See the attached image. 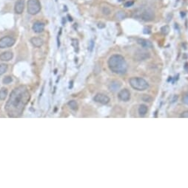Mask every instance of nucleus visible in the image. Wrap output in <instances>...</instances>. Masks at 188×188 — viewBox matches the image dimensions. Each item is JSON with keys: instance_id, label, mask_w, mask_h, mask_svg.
Returning <instances> with one entry per match:
<instances>
[{"instance_id": "f257e3e1", "label": "nucleus", "mask_w": 188, "mask_h": 188, "mask_svg": "<svg viewBox=\"0 0 188 188\" xmlns=\"http://www.w3.org/2000/svg\"><path fill=\"white\" fill-rule=\"evenodd\" d=\"M30 95L25 86L15 88L5 105V111L10 118H19L22 114L25 108L29 102Z\"/></svg>"}, {"instance_id": "4468645a", "label": "nucleus", "mask_w": 188, "mask_h": 188, "mask_svg": "<svg viewBox=\"0 0 188 188\" xmlns=\"http://www.w3.org/2000/svg\"><path fill=\"white\" fill-rule=\"evenodd\" d=\"M30 42L34 47H41L44 44V41L41 38L39 37H34L30 39Z\"/></svg>"}, {"instance_id": "6ab92c4d", "label": "nucleus", "mask_w": 188, "mask_h": 188, "mask_svg": "<svg viewBox=\"0 0 188 188\" xmlns=\"http://www.w3.org/2000/svg\"><path fill=\"white\" fill-rule=\"evenodd\" d=\"M68 104L69 106H70V108L73 109V110H77L78 109V104L75 100L69 101Z\"/></svg>"}, {"instance_id": "39448f33", "label": "nucleus", "mask_w": 188, "mask_h": 188, "mask_svg": "<svg viewBox=\"0 0 188 188\" xmlns=\"http://www.w3.org/2000/svg\"><path fill=\"white\" fill-rule=\"evenodd\" d=\"M140 19H141L145 22H151V21L154 20L155 13L153 10L150 8L142 9Z\"/></svg>"}, {"instance_id": "20e7f679", "label": "nucleus", "mask_w": 188, "mask_h": 188, "mask_svg": "<svg viewBox=\"0 0 188 188\" xmlns=\"http://www.w3.org/2000/svg\"><path fill=\"white\" fill-rule=\"evenodd\" d=\"M41 11V4L39 0H28V13L30 15L37 14Z\"/></svg>"}, {"instance_id": "cd10ccee", "label": "nucleus", "mask_w": 188, "mask_h": 188, "mask_svg": "<svg viewBox=\"0 0 188 188\" xmlns=\"http://www.w3.org/2000/svg\"><path fill=\"white\" fill-rule=\"evenodd\" d=\"M144 33H145V34L150 33V28H145V29H144Z\"/></svg>"}, {"instance_id": "5701e85b", "label": "nucleus", "mask_w": 188, "mask_h": 188, "mask_svg": "<svg viewBox=\"0 0 188 188\" xmlns=\"http://www.w3.org/2000/svg\"><path fill=\"white\" fill-rule=\"evenodd\" d=\"M101 11H102L103 14H104V15H106V16H108V15H110V13H111L110 9L108 7H102V10H101Z\"/></svg>"}, {"instance_id": "aec40b11", "label": "nucleus", "mask_w": 188, "mask_h": 188, "mask_svg": "<svg viewBox=\"0 0 188 188\" xmlns=\"http://www.w3.org/2000/svg\"><path fill=\"white\" fill-rule=\"evenodd\" d=\"M7 70V65L5 64H0V75H2Z\"/></svg>"}, {"instance_id": "f3484780", "label": "nucleus", "mask_w": 188, "mask_h": 188, "mask_svg": "<svg viewBox=\"0 0 188 188\" xmlns=\"http://www.w3.org/2000/svg\"><path fill=\"white\" fill-rule=\"evenodd\" d=\"M147 111H148V109H147V105L142 104L140 105L139 108V114L140 116H145L147 113Z\"/></svg>"}, {"instance_id": "bb28decb", "label": "nucleus", "mask_w": 188, "mask_h": 188, "mask_svg": "<svg viewBox=\"0 0 188 188\" xmlns=\"http://www.w3.org/2000/svg\"><path fill=\"white\" fill-rule=\"evenodd\" d=\"M181 118H188V111H185L181 114Z\"/></svg>"}, {"instance_id": "f03ea898", "label": "nucleus", "mask_w": 188, "mask_h": 188, "mask_svg": "<svg viewBox=\"0 0 188 188\" xmlns=\"http://www.w3.org/2000/svg\"><path fill=\"white\" fill-rule=\"evenodd\" d=\"M108 66L110 70L114 73L122 75L128 71V64L125 58L122 55L116 54L110 56L108 60Z\"/></svg>"}, {"instance_id": "f8f14e48", "label": "nucleus", "mask_w": 188, "mask_h": 188, "mask_svg": "<svg viewBox=\"0 0 188 188\" xmlns=\"http://www.w3.org/2000/svg\"><path fill=\"white\" fill-rule=\"evenodd\" d=\"M137 42L139 45H140L141 47L145 48V49H150V48L153 47V44L148 40L144 39V38H139L137 40Z\"/></svg>"}, {"instance_id": "b1692460", "label": "nucleus", "mask_w": 188, "mask_h": 188, "mask_svg": "<svg viewBox=\"0 0 188 188\" xmlns=\"http://www.w3.org/2000/svg\"><path fill=\"white\" fill-rule=\"evenodd\" d=\"M142 99H143V100L145 101V102H151V101H152V100H153V98L150 97V96L147 95H144Z\"/></svg>"}, {"instance_id": "393cba45", "label": "nucleus", "mask_w": 188, "mask_h": 188, "mask_svg": "<svg viewBox=\"0 0 188 188\" xmlns=\"http://www.w3.org/2000/svg\"><path fill=\"white\" fill-rule=\"evenodd\" d=\"M182 102L185 103V105H188V92L185 94V95L182 97Z\"/></svg>"}, {"instance_id": "a878e982", "label": "nucleus", "mask_w": 188, "mask_h": 188, "mask_svg": "<svg viewBox=\"0 0 188 188\" xmlns=\"http://www.w3.org/2000/svg\"><path fill=\"white\" fill-rule=\"evenodd\" d=\"M133 4H134V2L133 1V0H132V1L127 2H125V3L124 4V7H129L133 6Z\"/></svg>"}, {"instance_id": "9b49d317", "label": "nucleus", "mask_w": 188, "mask_h": 188, "mask_svg": "<svg viewBox=\"0 0 188 188\" xmlns=\"http://www.w3.org/2000/svg\"><path fill=\"white\" fill-rule=\"evenodd\" d=\"M33 30L36 33H40L45 30V24L41 22H36L33 25Z\"/></svg>"}, {"instance_id": "6e6552de", "label": "nucleus", "mask_w": 188, "mask_h": 188, "mask_svg": "<svg viewBox=\"0 0 188 188\" xmlns=\"http://www.w3.org/2000/svg\"><path fill=\"white\" fill-rule=\"evenodd\" d=\"M94 100H95L96 102L101 103V104L106 105L110 102V98H109L108 96H107L106 95H104V94L101 93H98L97 95L94 97Z\"/></svg>"}, {"instance_id": "2eb2a0df", "label": "nucleus", "mask_w": 188, "mask_h": 188, "mask_svg": "<svg viewBox=\"0 0 188 188\" xmlns=\"http://www.w3.org/2000/svg\"><path fill=\"white\" fill-rule=\"evenodd\" d=\"M121 86L122 84L119 81H117V80H114V81H112L109 85V89L110 90L111 92H116L117 90H119L121 88Z\"/></svg>"}, {"instance_id": "412c9836", "label": "nucleus", "mask_w": 188, "mask_h": 188, "mask_svg": "<svg viewBox=\"0 0 188 188\" xmlns=\"http://www.w3.org/2000/svg\"><path fill=\"white\" fill-rule=\"evenodd\" d=\"M161 32H162V34H164V35H167V34L169 33V32H170V28L168 25L165 26H163L162 28H161Z\"/></svg>"}, {"instance_id": "9d476101", "label": "nucleus", "mask_w": 188, "mask_h": 188, "mask_svg": "<svg viewBox=\"0 0 188 188\" xmlns=\"http://www.w3.org/2000/svg\"><path fill=\"white\" fill-rule=\"evenodd\" d=\"M25 9V0H18L15 4V13L17 14H22Z\"/></svg>"}, {"instance_id": "dca6fc26", "label": "nucleus", "mask_w": 188, "mask_h": 188, "mask_svg": "<svg viewBox=\"0 0 188 188\" xmlns=\"http://www.w3.org/2000/svg\"><path fill=\"white\" fill-rule=\"evenodd\" d=\"M127 17V13L124 12V11H117L115 14V18H116L117 20H123L124 19H125Z\"/></svg>"}, {"instance_id": "7ed1b4c3", "label": "nucleus", "mask_w": 188, "mask_h": 188, "mask_svg": "<svg viewBox=\"0 0 188 188\" xmlns=\"http://www.w3.org/2000/svg\"><path fill=\"white\" fill-rule=\"evenodd\" d=\"M129 83L131 87L137 91H145L149 87V83L147 80L141 78H131L129 80Z\"/></svg>"}, {"instance_id": "c85d7f7f", "label": "nucleus", "mask_w": 188, "mask_h": 188, "mask_svg": "<svg viewBox=\"0 0 188 188\" xmlns=\"http://www.w3.org/2000/svg\"><path fill=\"white\" fill-rule=\"evenodd\" d=\"M94 47V42L93 41H91V43H90V50L92 51V49H93V48Z\"/></svg>"}, {"instance_id": "ddd939ff", "label": "nucleus", "mask_w": 188, "mask_h": 188, "mask_svg": "<svg viewBox=\"0 0 188 188\" xmlns=\"http://www.w3.org/2000/svg\"><path fill=\"white\" fill-rule=\"evenodd\" d=\"M13 57V54L12 52L6 51L4 52L0 55V60L2 61H8L11 60Z\"/></svg>"}, {"instance_id": "c756f323", "label": "nucleus", "mask_w": 188, "mask_h": 188, "mask_svg": "<svg viewBox=\"0 0 188 188\" xmlns=\"http://www.w3.org/2000/svg\"><path fill=\"white\" fill-rule=\"evenodd\" d=\"M105 27V25L104 24H102V23H99L98 24V28H104Z\"/></svg>"}, {"instance_id": "0eeeda50", "label": "nucleus", "mask_w": 188, "mask_h": 188, "mask_svg": "<svg viewBox=\"0 0 188 188\" xmlns=\"http://www.w3.org/2000/svg\"><path fill=\"white\" fill-rule=\"evenodd\" d=\"M150 57V54L149 52L144 50V49H139V50L136 51L134 54V58L138 61L147 60Z\"/></svg>"}, {"instance_id": "a211bd4d", "label": "nucleus", "mask_w": 188, "mask_h": 188, "mask_svg": "<svg viewBox=\"0 0 188 188\" xmlns=\"http://www.w3.org/2000/svg\"><path fill=\"white\" fill-rule=\"evenodd\" d=\"M7 89L6 88H2L1 90H0V100H4L6 98L7 95Z\"/></svg>"}, {"instance_id": "4be33fe9", "label": "nucleus", "mask_w": 188, "mask_h": 188, "mask_svg": "<svg viewBox=\"0 0 188 188\" xmlns=\"http://www.w3.org/2000/svg\"><path fill=\"white\" fill-rule=\"evenodd\" d=\"M12 80H13L12 77H11V76H7V77H5V78L2 80V83L4 84H9V83H11V82H12Z\"/></svg>"}, {"instance_id": "1a4fd4ad", "label": "nucleus", "mask_w": 188, "mask_h": 188, "mask_svg": "<svg viewBox=\"0 0 188 188\" xmlns=\"http://www.w3.org/2000/svg\"><path fill=\"white\" fill-rule=\"evenodd\" d=\"M118 97L122 101L127 102L130 99V92L128 89H122L118 94Z\"/></svg>"}, {"instance_id": "7c9ffc66", "label": "nucleus", "mask_w": 188, "mask_h": 188, "mask_svg": "<svg viewBox=\"0 0 188 188\" xmlns=\"http://www.w3.org/2000/svg\"><path fill=\"white\" fill-rule=\"evenodd\" d=\"M123 1H125V0H119V2H123Z\"/></svg>"}, {"instance_id": "423d86ee", "label": "nucleus", "mask_w": 188, "mask_h": 188, "mask_svg": "<svg viewBox=\"0 0 188 188\" xmlns=\"http://www.w3.org/2000/svg\"><path fill=\"white\" fill-rule=\"evenodd\" d=\"M15 39L11 36H5L0 38V48L4 49V48L11 47L15 44Z\"/></svg>"}]
</instances>
